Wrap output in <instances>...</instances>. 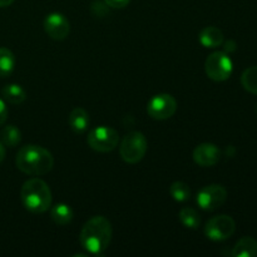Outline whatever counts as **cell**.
I'll list each match as a JSON object with an SVG mask.
<instances>
[{
	"instance_id": "obj_11",
	"label": "cell",
	"mask_w": 257,
	"mask_h": 257,
	"mask_svg": "<svg viewBox=\"0 0 257 257\" xmlns=\"http://www.w3.org/2000/svg\"><path fill=\"white\" fill-rule=\"evenodd\" d=\"M221 158V151L213 143H201L193 151V160L198 166L212 167L218 163Z\"/></svg>"
},
{
	"instance_id": "obj_25",
	"label": "cell",
	"mask_w": 257,
	"mask_h": 257,
	"mask_svg": "<svg viewBox=\"0 0 257 257\" xmlns=\"http://www.w3.org/2000/svg\"><path fill=\"white\" fill-rule=\"evenodd\" d=\"M226 52H231V50H235V43L233 42H227L226 43V47H225Z\"/></svg>"
},
{
	"instance_id": "obj_23",
	"label": "cell",
	"mask_w": 257,
	"mask_h": 257,
	"mask_svg": "<svg viewBox=\"0 0 257 257\" xmlns=\"http://www.w3.org/2000/svg\"><path fill=\"white\" fill-rule=\"evenodd\" d=\"M8 118V107L5 104L4 99L0 98V125H3L5 123Z\"/></svg>"
},
{
	"instance_id": "obj_4",
	"label": "cell",
	"mask_w": 257,
	"mask_h": 257,
	"mask_svg": "<svg viewBox=\"0 0 257 257\" xmlns=\"http://www.w3.org/2000/svg\"><path fill=\"white\" fill-rule=\"evenodd\" d=\"M148 150V143L145 135L138 131L127 133L119 146L120 157L130 165L141 162Z\"/></svg>"
},
{
	"instance_id": "obj_22",
	"label": "cell",
	"mask_w": 257,
	"mask_h": 257,
	"mask_svg": "<svg viewBox=\"0 0 257 257\" xmlns=\"http://www.w3.org/2000/svg\"><path fill=\"white\" fill-rule=\"evenodd\" d=\"M104 3L113 9H123L130 4L131 0H104Z\"/></svg>"
},
{
	"instance_id": "obj_24",
	"label": "cell",
	"mask_w": 257,
	"mask_h": 257,
	"mask_svg": "<svg viewBox=\"0 0 257 257\" xmlns=\"http://www.w3.org/2000/svg\"><path fill=\"white\" fill-rule=\"evenodd\" d=\"M4 158H5V146L3 145L2 141H0V163L4 161Z\"/></svg>"
},
{
	"instance_id": "obj_8",
	"label": "cell",
	"mask_w": 257,
	"mask_h": 257,
	"mask_svg": "<svg viewBox=\"0 0 257 257\" xmlns=\"http://www.w3.org/2000/svg\"><path fill=\"white\" fill-rule=\"evenodd\" d=\"M236 222L231 216L218 215L208 220L205 226V235L212 241H225L235 233Z\"/></svg>"
},
{
	"instance_id": "obj_14",
	"label": "cell",
	"mask_w": 257,
	"mask_h": 257,
	"mask_svg": "<svg viewBox=\"0 0 257 257\" xmlns=\"http://www.w3.org/2000/svg\"><path fill=\"white\" fill-rule=\"evenodd\" d=\"M231 255L233 257H256L257 241L253 237H250V236L242 237L233 246Z\"/></svg>"
},
{
	"instance_id": "obj_26",
	"label": "cell",
	"mask_w": 257,
	"mask_h": 257,
	"mask_svg": "<svg viewBox=\"0 0 257 257\" xmlns=\"http://www.w3.org/2000/svg\"><path fill=\"white\" fill-rule=\"evenodd\" d=\"M14 3V0H0V8H5V7H9Z\"/></svg>"
},
{
	"instance_id": "obj_5",
	"label": "cell",
	"mask_w": 257,
	"mask_h": 257,
	"mask_svg": "<svg viewBox=\"0 0 257 257\" xmlns=\"http://www.w3.org/2000/svg\"><path fill=\"white\" fill-rule=\"evenodd\" d=\"M233 64L226 52H215L207 57L205 62V72L210 79L215 82H225L231 77Z\"/></svg>"
},
{
	"instance_id": "obj_16",
	"label": "cell",
	"mask_w": 257,
	"mask_h": 257,
	"mask_svg": "<svg viewBox=\"0 0 257 257\" xmlns=\"http://www.w3.org/2000/svg\"><path fill=\"white\" fill-rule=\"evenodd\" d=\"M2 95L4 100L9 102L10 104H20L27 99V92L24 88L19 84H8L2 89Z\"/></svg>"
},
{
	"instance_id": "obj_13",
	"label": "cell",
	"mask_w": 257,
	"mask_h": 257,
	"mask_svg": "<svg viewBox=\"0 0 257 257\" xmlns=\"http://www.w3.org/2000/svg\"><path fill=\"white\" fill-rule=\"evenodd\" d=\"M198 39L201 44L206 48L220 47L223 43V33L216 27H206L201 30Z\"/></svg>"
},
{
	"instance_id": "obj_1",
	"label": "cell",
	"mask_w": 257,
	"mask_h": 257,
	"mask_svg": "<svg viewBox=\"0 0 257 257\" xmlns=\"http://www.w3.org/2000/svg\"><path fill=\"white\" fill-rule=\"evenodd\" d=\"M112 240V225L104 216H94L83 226L79 241L83 248L92 255H100L109 246Z\"/></svg>"
},
{
	"instance_id": "obj_12",
	"label": "cell",
	"mask_w": 257,
	"mask_h": 257,
	"mask_svg": "<svg viewBox=\"0 0 257 257\" xmlns=\"http://www.w3.org/2000/svg\"><path fill=\"white\" fill-rule=\"evenodd\" d=\"M68 123H69L70 130L74 133H84L89 127V114L84 108L77 107L69 113L68 117Z\"/></svg>"
},
{
	"instance_id": "obj_15",
	"label": "cell",
	"mask_w": 257,
	"mask_h": 257,
	"mask_svg": "<svg viewBox=\"0 0 257 257\" xmlns=\"http://www.w3.org/2000/svg\"><path fill=\"white\" fill-rule=\"evenodd\" d=\"M50 217L57 225L64 226L72 222L74 212L70 206L65 205V203H58L50 208Z\"/></svg>"
},
{
	"instance_id": "obj_9",
	"label": "cell",
	"mask_w": 257,
	"mask_h": 257,
	"mask_svg": "<svg viewBox=\"0 0 257 257\" xmlns=\"http://www.w3.org/2000/svg\"><path fill=\"white\" fill-rule=\"evenodd\" d=\"M177 110V102L167 93H161L151 98L147 104V113L150 117L157 120H165L172 117Z\"/></svg>"
},
{
	"instance_id": "obj_3",
	"label": "cell",
	"mask_w": 257,
	"mask_h": 257,
	"mask_svg": "<svg viewBox=\"0 0 257 257\" xmlns=\"http://www.w3.org/2000/svg\"><path fill=\"white\" fill-rule=\"evenodd\" d=\"M22 202L33 213H44L52 206V191L40 178H30L23 185L20 192Z\"/></svg>"
},
{
	"instance_id": "obj_17",
	"label": "cell",
	"mask_w": 257,
	"mask_h": 257,
	"mask_svg": "<svg viewBox=\"0 0 257 257\" xmlns=\"http://www.w3.org/2000/svg\"><path fill=\"white\" fill-rule=\"evenodd\" d=\"M0 141L5 147H15L22 141V132L17 125H5L0 132Z\"/></svg>"
},
{
	"instance_id": "obj_7",
	"label": "cell",
	"mask_w": 257,
	"mask_h": 257,
	"mask_svg": "<svg viewBox=\"0 0 257 257\" xmlns=\"http://www.w3.org/2000/svg\"><path fill=\"white\" fill-rule=\"evenodd\" d=\"M226 200H227V190L222 185L213 183V185L205 186L198 191L196 202L202 210L215 211L220 208L226 202Z\"/></svg>"
},
{
	"instance_id": "obj_21",
	"label": "cell",
	"mask_w": 257,
	"mask_h": 257,
	"mask_svg": "<svg viewBox=\"0 0 257 257\" xmlns=\"http://www.w3.org/2000/svg\"><path fill=\"white\" fill-rule=\"evenodd\" d=\"M241 84L247 92L257 95V65L247 68L241 75Z\"/></svg>"
},
{
	"instance_id": "obj_20",
	"label": "cell",
	"mask_w": 257,
	"mask_h": 257,
	"mask_svg": "<svg viewBox=\"0 0 257 257\" xmlns=\"http://www.w3.org/2000/svg\"><path fill=\"white\" fill-rule=\"evenodd\" d=\"M170 193L172 198L177 202H186L191 198V190L190 186L181 181H176L171 185Z\"/></svg>"
},
{
	"instance_id": "obj_2",
	"label": "cell",
	"mask_w": 257,
	"mask_h": 257,
	"mask_svg": "<svg viewBox=\"0 0 257 257\" xmlns=\"http://www.w3.org/2000/svg\"><path fill=\"white\" fill-rule=\"evenodd\" d=\"M17 167L30 176H43L50 172L54 166V157L45 148L35 145L24 146L17 155Z\"/></svg>"
},
{
	"instance_id": "obj_6",
	"label": "cell",
	"mask_w": 257,
	"mask_h": 257,
	"mask_svg": "<svg viewBox=\"0 0 257 257\" xmlns=\"http://www.w3.org/2000/svg\"><path fill=\"white\" fill-rule=\"evenodd\" d=\"M119 142V135L112 127L100 125L88 133L87 143L92 150L100 153L112 152Z\"/></svg>"
},
{
	"instance_id": "obj_10",
	"label": "cell",
	"mask_w": 257,
	"mask_h": 257,
	"mask_svg": "<svg viewBox=\"0 0 257 257\" xmlns=\"http://www.w3.org/2000/svg\"><path fill=\"white\" fill-rule=\"evenodd\" d=\"M44 30L52 39L64 40L69 35V20L60 13H52L44 19Z\"/></svg>"
},
{
	"instance_id": "obj_18",
	"label": "cell",
	"mask_w": 257,
	"mask_h": 257,
	"mask_svg": "<svg viewBox=\"0 0 257 257\" xmlns=\"http://www.w3.org/2000/svg\"><path fill=\"white\" fill-rule=\"evenodd\" d=\"M15 68V57L8 48H0V78L9 77Z\"/></svg>"
},
{
	"instance_id": "obj_19",
	"label": "cell",
	"mask_w": 257,
	"mask_h": 257,
	"mask_svg": "<svg viewBox=\"0 0 257 257\" xmlns=\"http://www.w3.org/2000/svg\"><path fill=\"white\" fill-rule=\"evenodd\" d=\"M178 218H180L181 223H182L185 227L191 228V230H196V228L200 227L201 225L200 215H198V212L195 208L183 207L182 210L180 211V213H178Z\"/></svg>"
}]
</instances>
